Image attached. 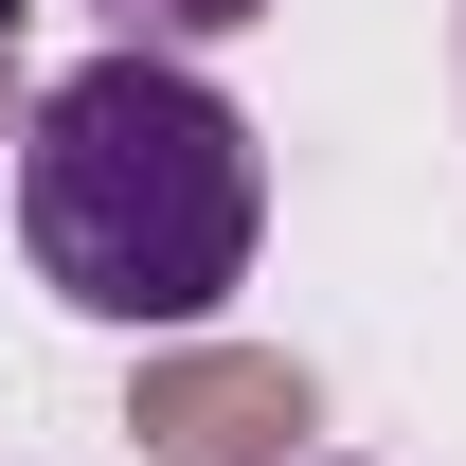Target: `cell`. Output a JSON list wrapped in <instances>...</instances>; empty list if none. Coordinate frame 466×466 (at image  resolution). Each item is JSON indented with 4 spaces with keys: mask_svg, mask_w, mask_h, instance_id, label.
I'll return each mask as SVG.
<instances>
[{
    "mask_svg": "<svg viewBox=\"0 0 466 466\" xmlns=\"http://www.w3.org/2000/svg\"><path fill=\"white\" fill-rule=\"evenodd\" d=\"M18 18H36V0H0V36H18Z\"/></svg>",
    "mask_w": 466,
    "mask_h": 466,
    "instance_id": "3957f363",
    "label": "cell"
},
{
    "mask_svg": "<svg viewBox=\"0 0 466 466\" xmlns=\"http://www.w3.org/2000/svg\"><path fill=\"white\" fill-rule=\"evenodd\" d=\"M126 36H144V55H216V36H251V18H269V0H108Z\"/></svg>",
    "mask_w": 466,
    "mask_h": 466,
    "instance_id": "7a4b0ae2",
    "label": "cell"
},
{
    "mask_svg": "<svg viewBox=\"0 0 466 466\" xmlns=\"http://www.w3.org/2000/svg\"><path fill=\"white\" fill-rule=\"evenodd\" d=\"M251 233H269V162H251V108H233L198 55H90L36 90L18 126V251L36 288L90 305V323H216L251 288Z\"/></svg>",
    "mask_w": 466,
    "mask_h": 466,
    "instance_id": "6da1fadb",
    "label": "cell"
}]
</instances>
